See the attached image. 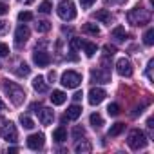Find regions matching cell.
<instances>
[{"mask_svg":"<svg viewBox=\"0 0 154 154\" xmlns=\"http://www.w3.org/2000/svg\"><path fill=\"white\" fill-rule=\"evenodd\" d=\"M4 89H6V93L9 94V100H11V103H13V105H22V103L26 102V91H24L18 84L6 80Z\"/></svg>","mask_w":154,"mask_h":154,"instance_id":"1","label":"cell"},{"mask_svg":"<svg viewBox=\"0 0 154 154\" xmlns=\"http://www.w3.org/2000/svg\"><path fill=\"white\" fill-rule=\"evenodd\" d=\"M56 13L65 22L74 20L76 18V6H74V2H71V0H62L58 4V8H56Z\"/></svg>","mask_w":154,"mask_h":154,"instance_id":"2","label":"cell"},{"mask_svg":"<svg viewBox=\"0 0 154 154\" xmlns=\"http://www.w3.org/2000/svg\"><path fill=\"white\" fill-rule=\"evenodd\" d=\"M127 145H129L132 150H140V149H143V147L147 145V136H145V132L140 131V129H132V131L129 132Z\"/></svg>","mask_w":154,"mask_h":154,"instance_id":"3","label":"cell"},{"mask_svg":"<svg viewBox=\"0 0 154 154\" xmlns=\"http://www.w3.org/2000/svg\"><path fill=\"white\" fill-rule=\"evenodd\" d=\"M127 18H129V22H131L132 26H145V24H149L150 15H149V11H145L143 8H134L132 11L127 13Z\"/></svg>","mask_w":154,"mask_h":154,"instance_id":"4","label":"cell"},{"mask_svg":"<svg viewBox=\"0 0 154 154\" xmlns=\"http://www.w3.org/2000/svg\"><path fill=\"white\" fill-rule=\"evenodd\" d=\"M62 85L67 87V89H76L80 84H82V76L76 72V71H65L62 74V78H60Z\"/></svg>","mask_w":154,"mask_h":154,"instance_id":"5","label":"cell"},{"mask_svg":"<svg viewBox=\"0 0 154 154\" xmlns=\"http://www.w3.org/2000/svg\"><path fill=\"white\" fill-rule=\"evenodd\" d=\"M0 138L9 141V143H15L17 138H18V132H17V127L13 122H6L2 127H0Z\"/></svg>","mask_w":154,"mask_h":154,"instance_id":"6","label":"cell"},{"mask_svg":"<svg viewBox=\"0 0 154 154\" xmlns=\"http://www.w3.org/2000/svg\"><path fill=\"white\" fill-rule=\"evenodd\" d=\"M116 71H118L120 76H127V78H129V76H132V72H134L132 63H131L129 58H120L116 62Z\"/></svg>","mask_w":154,"mask_h":154,"instance_id":"7","label":"cell"},{"mask_svg":"<svg viewBox=\"0 0 154 154\" xmlns=\"http://www.w3.org/2000/svg\"><path fill=\"white\" fill-rule=\"evenodd\" d=\"M29 35H31V31H29L27 26H18L17 31H15V44H17L18 47L24 45V44L29 40Z\"/></svg>","mask_w":154,"mask_h":154,"instance_id":"8","label":"cell"},{"mask_svg":"<svg viewBox=\"0 0 154 154\" xmlns=\"http://www.w3.org/2000/svg\"><path fill=\"white\" fill-rule=\"evenodd\" d=\"M103 98H105V91H103L102 87H93V89L89 91V103H91V105L102 103Z\"/></svg>","mask_w":154,"mask_h":154,"instance_id":"9","label":"cell"},{"mask_svg":"<svg viewBox=\"0 0 154 154\" xmlns=\"http://www.w3.org/2000/svg\"><path fill=\"white\" fill-rule=\"evenodd\" d=\"M44 134L42 132H36V134H31L29 138H27V147L29 149H33V150H38V149H42L44 147Z\"/></svg>","mask_w":154,"mask_h":154,"instance_id":"10","label":"cell"},{"mask_svg":"<svg viewBox=\"0 0 154 154\" xmlns=\"http://www.w3.org/2000/svg\"><path fill=\"white\" fill-rule=\"evenodd\" d=\"M33 62L38 65V67H45V65H49V62H51V56H49V53H45V51H35V54H33Z\"/></svg>","mask_w":154,"mask_h":154,"instance_id":"11","label":"cell"},{"mask_svg":"<svg viewBox=\"0 0 154 154\" xmlns=\"http://www.w3.org/2000/svg\"><path fill=\"white\" fill-rule=\"evenodd\" d=\"M38 112V120L42 122V125H51L53 123V120H54V112H53V109H42V111H36Z\"/></svg>","mask_w":154,"mask_h":154,"instance_id":"12","label":"cell"},{"mask_svg":"<svg viewBox=\"0 0 154 154\" xmlns=\"http://www.w3.org/2000/svg\"><path fill=\"white\" fill-rule=\"evenodd\" d=\"M91 78H93V80H96L98 84H107V82H111V74H109L107 71L93 69V71H91Z\"/></svg>","mask_w":154,"mask_h":154,"instance_id":"13","label":"cell"},{"mask_svg":"<svg viewBox=\"0 0 154 154\" xmlns=\"http://www.w3.org/2000/svg\"><path fill=\"white\" fill-rule=\"evenodd\" d=\"M65 100H67V94H65L63 91H53V93H51V102H53V105H63Z\"/></svg>","mask_w":154,"mask_h":154,"instance_id":"14","label":"cell"},{"mask_svg":"<svg viewBox=\"0 0 154 154\" xmlns=\"http://www.w3.org/2000/svg\"><path fill=\"white\" fill-rule=\"evenodd\" d=\"M33 89L36 93H45L47 91V84H45V78L44 76H36V78L33 80Z\"/></svg>","mask_w":154,"mask_h":154,"instance_id":"15","label":"cell"},{"mask_svg":"<svg viewBox=\"0 0 154 154\" xmlns=\"http://www.w3.org/2000/svg\"><path fill=\"white\" fill-rule=\"evenodd\" d=\"M53 140L54 141H58V143H62V141H65L67 140V129L65 127H58V129H54L53 131Z\"/></svg>","mask_w":154,"mask_h":154,"instance_id":"16","label":"cell"},{"mask_svg":"<svg viewBox=\"0 0 154 154\" xmlns=\"http://www.w3.org/2000/svg\"><path fill=\"white\" fill-rule=\"evenodd\" d=\"M94 18L100 20V22H103V24H109V26H111V20H112L111 13H109L107 9H100V11H96V13H94Z\"/></svg>","mask_w":154,"mask_h":154,"instance_id":"17","label":"cell"},{"mask_svg":"<svg viewBox=\"0 0 154 154\" xmlns=\"http://www.w3.org/2000/svg\"><path fill=\"white\" fill-rule=\"evenodd\" d=\"M69 120H78L80 116H82V107L80 105H71L69 109H67V114H65Z\"/></svg>","mask_w":154,"mask_h":154,"instance_id":"18","label":"cell"},{"mask_svg":"<svg viewBox=\"0 0 154 154\" xmlns=\"http://www.w3.org/2000/svg\"><path fill=\"white\" fill-rule=\"evenodd\" d=\"M123 131H125V123H114V125H111V129H109V136H111V138L120 136Z\"/></svg>","mask_w":154,"mask_h":154,"instance_id":"19","label":"cell"},{"mask_svg":"<svg viewBox=\"0 0 154 154\" xmlns=\"http://www.w3.org/2000/svg\"><path fill=\"white\" fill-rule=\"evenodd\" d=\"M82 31H84V33H87V35H93V36L100 35V27H98L96 24H85V26L82 27Z\"/></svg>","mask_w":154,"mask_h":154,"instance_id":"20","label":"cell"},{"mask_svg":"<svg viewBox=\"0 0 154 154\" xmlns=\"http://www.w3.org/2000/svg\"><path fill=\"white\" fill-rule=\"evenodd\" d=\"M89 122H91V125H93L94 129H100V127L103 125V118H102L98 112H93L91 118H89Z\"/></svg>","mask_w":154,"mask_h":154,"instance_id":"21","label":"cell"},{"mask_svg":"<svg viewBox=\"0 0 154 154\" xmlns=\"http://www.w3.org/2000/svg\"><path fill=\"white\" fill-rule=\"evenodd\" d=\"M112 38H116V40H125V27H123V26L114 27V29H112Z\"/></svg>","mask_w":154,"mask_h":154,"instance_id":"22","label":"cell"},{"mask_svg":"<svg viewBox=\"0 0 154 154\" xmlns=\"http://www.w3.org/2000/svg\"><path fill=\"white\" fill-rule=\"evenodd\" d=\"M49 29H51V24L47 20H38L36 22V31L38 33H47Z\"/></svg>","mask_w":154,"mask_h":154,"instance_id":"23","label":"cell"},{"mask_svg":"<svg viewBox=\"0 0 154 154\" xmlns=\"http://www.w3.org/2000/svg\"><path fill=\"white\" fill-rule=\"evenodd\" d=\"M84 47H85V54L89 56V58H93L94 56V53H96V44H93V42H87V44H84Z\"/></svg>","mask_w":154,"mask_h":154,"instance_id":"24","label":"cell"},{"mask_svg":"<svg viewBox=\"0 0 154 154\" xmlns=\"http://www.w3.org/2000/svg\"><path fill=\"white\" fill-rule=\"evenodd\" d=\"M15 72H17L18 76H27V74L31 72V67H29L27 63H20L18 69H15Z\"/></svg>","mask_w":154,"mask_h":154,"instance_id":"25","label":"cell"},{"mask_svg":"<svg viewBox=\"0 0 154 154\" xmlns=\"http://www.w3.org/2000/svg\"><path fill=\"white\" fill-rule=\"evenodd\" d=\"M51 9H53V4L49 2V0H44V2L38 6V11H40V13H44V15L51 13Z\"/></svg>","mask_w":154,"mask_h":154,"instance_id":"26","label":"cell"},{"mask_svg":"<svg viewBox=\"0 0 154 154\" xmlns=\"http://www.w3.org/2000/svg\"><path fill=\"white\" fill-rule=\"evenodd\" d=\"M74 150H76V152H91V143H87V141H82V143H76Z\"/></svg>","mask_w":154,"mask_h":154,"instance_id":"27","label":"cell"},{"mask_svg":"<svg viewBox=\"0 0 154 154\" xmlns=\"http://www.w3.org/2000/svg\"><path fill=\"white\" fill-rule=\"evenodd\" d=\"M84 136H85V129H84V127L76 125V127L72 129V138H74V140H80V138H84Z\"/></svg>","mask_w":154,"mask_h":154,"instance_id":"28","label":"cell"},{"mask_svg":"<svg viewBox=\"0 0 154 154\" xmlns=\"http://www.w3.org/2000/svg\"><path fill=\"white\" fill-rule=\"evenodd\" d=\"M143 42H145V45H152L154 44V29H149L143 35Z\"/></svg>","mask_w":154,"mask_h":154,"instance_id":"29","label":"cell"},{"mask_svg":"<svg viewBox=\"0 0 154 154\" xmlns=\"http://www.w3.org/2000/svg\"><path fill=\"white\" fill-rule=\"evenodd\" d=\"M20 123L24 125V129H33V127H35V122H33L29 116H24V114L20 116Z\"/></svg>","mask_w":154,"mask_h":154,"instance_id":"30","label":"cell"},{"mask_svg":"<svg viewBox=\"0 0 154 154\" xmlns=\"http://www.w3.org/2000/svg\"><path fill=\"white\" fill-rule=\"evenodd\" d=\"M84 44H85V42H84L82 38H71V49H72V51H78Z\"/></svg>","mask_w":154,"mask_h":154,"instance_id":"31","label":"cell"},{"mask_svg":"<svg viewBox=\"0 0 154 154\" xmlns=\"http://www.w3.org/2000/svg\"><path fill=\"white\" fill-rule=\"evenodd\" d=\"M18 20L20 22H29V20H33V13L31 11H22V13H18Z\"/></svg>","mask_w":154,"mask_h":154,"instance_id":"32","label":"cell"},{"mask_svg":"<svg viewBox=\"0 0 154 154\" xmlns=\"http://www.w3.org/2000/svg\"><path fill=\"white\" fill-rule=\"evenodd\" d=\"M107 112H109V116H118L120 114V105L118 103H111L107 107Z\"/></svg>","mask_w":154,"mask_h":154,"instance_id":"33","label":"cell"},{"mask_svg":"<svg viewBox=\"0 0 154 154\" xmlns=\"http://www.w3.org/2000/svg\"><path fill=\"white\" fill-rule=\"evenodd\" d=\"M8 54H9V47L0 42V56H8Z\"/></svg>","mask_w":154,"mask_h":154,"instance_id":"34","label":"cell"},{"mask_svg":"<svg viewBox=\"0 0 154 154\" xmlns=\"http://www.w3.org/2000/svg\"><path fill=\"white\" fill-rule=\"evenodd\" d=\"M103 51H105V54H107V56H112V54L116 53V47H114V45H105V47H103Z\"/></svg>","mask_w":154,"mask_h":154,"instance_id":"35","label":"cell"},{"mask_svg":"<svg viewBox=\"0 0 154 154\" xmlns=\"http://www.w3.org/2000/svg\"><path fill=\"white\" fill-rule=\"evenodd\" d=\"M94 2H96V0H80V4H82V8H84V9H89Z\"/></svg>","mask_w":154,"mask_h":154,"instance_id":"36","label":"cell"},{"mask_svg":"<svg viewBox=\"0 0 154 154\" xmlns=\"http://www.w3.org/2000/svg\"><path fill=\"white\" fill-rule=\"evenodd\" d=\"M8 31V22H0V35H4Z\"/></svg>","mask_w":154,"mask_h":154,"instance_id":"37","label":"cell"},{"mask_svg":"<svg viewBox=\"0 0 154 154\" xmlns=\"http://www.w3.org/2000/svg\"><path fill=\"white\" fill-rule=\"evenodd\" d=\"M9 11V8L6 6V4H0V17H2V15H6Z\"/></svg>","mask_w":154,"mask_h":154,"instance_id":"38","label":"cell"},{"mask_svg":"<svg viewBox=\"0 0 154 154\" xmlns=\"http://www.w3.org/2000/svg\"><path fill=\"white\" fill-rule=\"evenodd\" d=\"M82 96H84V94H82V91H76V93H74V96H72V100H74V102H80V100H82Z\"/></svg>","mask_w":154,"mask_h":154,"instance_id":"39","label":"cell"},{"mask_svg":"<svg viewBox=\"0 0 154 154\" xmlns=\"http://www.w3.org/2000/svg\"><path fill=\"white\" fill-rule=\"evenodd\" d=\"M54 78H56V72H54V71H51V72H49V80H51V82H54Z\"/></svg>","mask_w":154,"mask_h":154,"instance_id":"40","label":"cell"},{"mask_svg":"<svg viewBox=\"0 0 154 154\" xmlns=\"http://www.w3.org/2000/svg\"><path fill=\"white\" fill-rule=\"evenodd\" d=\"M18 2H20V4H26V6H29V4H33V2H35V0H18Z\"/></svg>","mask_w":154,"mask_h":154,"instance_id":"41","label":"cell"},{"mask_svg":"<svg viewBox=\"0 0 154 154\" xmlns=\"http://www.w3.org/2000/svg\"><path fill=\"white\" fill-rule=\"evenodd\" d=\"M152 123H154V122H152V118H149V120H147V127H149V129H152V127H154Z\"/></svg>","mask_w":154,"mask_h":154,"instance_id":"42","label":"cell"},{"mask_svg":"<svg viewBox=\"0 0 154 154\" xmlns=\"http://www.w3.org/2000/svg\"><path fill=\"white\" fill-rule=\"evenodd\" d=\"M4 109H6V103L2 102V98H0V111H4Z\"/></svg>","mask_w":154,"mask_h":154,"instance_id":"43","label":"cell"}]
</instances>
